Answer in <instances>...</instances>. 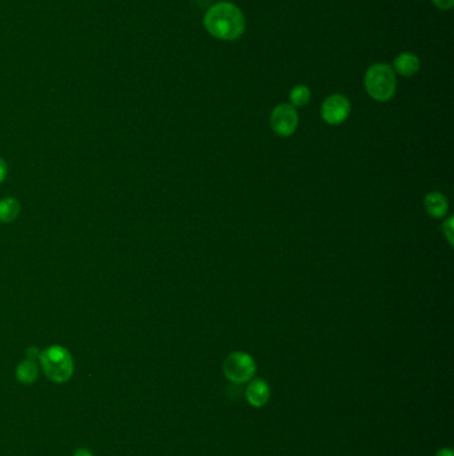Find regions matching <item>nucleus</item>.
Masks as SVG:
<instances>
[{
	"label": "nucleus",
	"mask_w": 454,
	"mask_h": 456,
	"mask_svg": "<svg viewBox=\"0 0 454 456\" xmlns=\"http://www.w3.org/2000/svg\"><path fill=\"white\" fill-rule=\"evenodd\" d=\"M20 212L19 202L12 197H6L0 202V222L10 223L14 222Z\"/></svg>",
	"instance_id": "obj_11"
},
{
	"label": "nucleus",
	"mask_w": 454,
	"mask_h": 456,
	"mask_svg": "<svg viewBox=\"0 0 454 456\" xmlns=\"http://www.w3.org/2000/svg\"><path fill=\"white\" fill-rule=\"evenodd\" d=\"M396 86V75L390 65L377 63L367 71L365 88L374 100L387 101L393 98Z\"/></svg>",
	"instance_id": "obj_3"
},
{
	"label": "nucleus",
	"mask_w": 454,
	"mask_h": 456,
	"mask_svg": "<svg viewBox=\"0 0 454 456\" xmlns=\"http://www.w3.org/2000/svg\"><path fill=\"white\" fill-rule=\"evenodd\" d=\"M245 398L252 407H264L271 398V390L268 383L262 379L252 380L245 390Z\"/></svg>",
	"instance_id": "obj_7"
},
{
	"label": "nucleus",
	"mask_w": 454,
	"mask_h": 456,
	"mask_svg": "<svg viewBox=\"0 0 454 456\" xmlns=\"http://www.w3.org/2000/svg\"><path fill=\"white\" fill-rule=\"evenodd\" d=\"M223 371L229 382L242 384L249 382L256 373V363L246 352H233L228 355L223 364Z\"/></svg>",
	"instance_id": "obj_4"
},
{
	"label": "nucleus",
	"mask_w": 454,
	"mask_h": 456,
	"mask_svg": "<svg viewBox=\"0 0 454 456\" xmlns=\"http://www.w3.org/2000/svg\"><path fill=\"white\" fill-rule=\"evenodd\" d=\"M7 172H8V167H7L6 162L0 158V183L4 181V179H6Z\"/></svg>",
	"instance_id": "obj_15"
},
{
	"label": "nucleus",
	"mask_w": 454,
	"mask_h": 456,
	"mask_svg": "<svg viewBox=\"0 0 454 456\" xmlns=\"http://www.w3.org/2000/svg\"><path fill=\"white\" fill-rule=\"evenodd\" d=\"M39 376V368L35 360H23L17 368V380L23 384H33Z\"/></svg>",
	"instance_id": "obj_10"
},
{
	"label": "nucleus",
	"mask_w": 454,
	"mask_h": 456,
	"mask_svg": "<svg viewBox=\"0 0 454 456\" xmlns=\"http://www.w3.org/2000/svg\"><path fill=\"white\" fill-rule=\"evenodd\" d=\"M40 357V351L36 348V347H30L27 350V359H31V360H36Z\"/></svg>",
	"instance_id": "obj_16"
},
{
	"label": "nucleus",
	"mask_w": 454,
	"mask_h": 456,
	"mask_svg": "<svg viewBox=\"0 0 454 456\" xmlns=\"http://www.w3.org/2000/svg\"><path fill=\"white\" fill-rule=\"evenodd\" d=\"M436 456H453V451H452V448L445 447V448H441Z\"/></svg>",
	"instance_id": "obj_18"
},
{
	"label": "nucleus",
	"mask_w": 454,
	"mask_h": 456,
	"mask_svg": "<svg viewBox=\"0 0 454 456\" xmlns=\"http://www.w3.org/2000/svg\"><path fill=\"white\" fill-rule=\"evenodd\" d=\"M74 456H94V455H92V453H91L90 450H87V448H79V450H76V451H75V454H74Z\"/></svg>",
	"instance_id": "obj_17"
},
{
	"label": "nucleus",
	"mask_w": 454,
	"mask_h": 456,
	"mask_svg": "<svg viewBox=\"0 0 454 456\" xmlns=\"http://www.w3.org/2000/svg\"><path fill=\"white\" fill-rule=\"evenodd\" d=\"M351 113V103L344 95L336 94L325 100L321 106V116L328 124L337 126L346 120Z\"/></svg>",
	"instance_id": "obj_6"
},
{
	"label": "nucleus",
	"mask_w": 454,
	"mask_h": 456,
	"mask_svg": "<svg viewBox=\"0 0 454 456\" xmlns=\"http://www.w3.org/2000/svg\"><path fill=\"white\" fill-rule=\"evenodd\" d=\"M394 70L403 76H413L420 71V59L413 54H401L394 62Z\"/></svg>",
	"instance_id": "obj_9"
},
{
	"label": "nucleus",
	"mask_w": 454,
	"mask_h": 456,
	"mask_svg": "<svg viewBox=\"0 0 454 456\" xmlns=\"http://www.w3.org/2000/svg\"><path fill=\"white\" fill-rule=\"evenodd\" d=\"M444 231H445V235H446L451 245H453V235H452V232H453V219L452 218L444 225Z\"/></svg>",
	"instance_id": "obj_13"
},
{
	"label": "nucleus",
	"mask_w": 454,
	"mask_h": 456,
	"mask_svg": "<svg viewBox=\"0 0 454 456\" xmlns=\"http://www.w3.org/2000/svg\"><path fill=\"white\" fill-rule=\"evenodd\" d=\"M289 99L293 107H304L310 100V91L307 86H297L291 91Z\"/></svg>",
	"instance_id": "obj_12"
},
{
	"label": "nucleus",
	"mask_w": 454,
	"mask_h": 456,
	"mask_svg": "<svg viewBox=\"0 0 454 456\" xmlns=\"http://www.w3.org/2000/svg\"><path fill=\"white\" fill-rule=\"evenodd\" d=\"M204 26L213 38L230 42L243 35L245 20L243 13L235 4L223 1L207 11Z\"/></svg>",
	"instance_id": "obj_1"
},
{
	"label": "nucleus",
	"mask_w": 454,
	"mask_h": 456,
	"mask_svg": "<svg viewBox=\"0 0 454 456\" xmlns=\"http://www.w3.org/2000/svg\"><path fill=\"white\" fill-rule=\"evenodd\" d=\"M423 207L432 218L439 219L448 212L449 203L448 199L441 193H430L423 199Z\"/></svg>",
	"instance_id": "obj_8"
},
{
	"label": "nucleus",
	"mask_w": 454,
	"mask_h": 456,
	"mask_svg": "<svg viewBox=\"0 0 454 456\" xmlns=\"http://www.w3.org/2000/svg\"><path fill=\"white\" fill-rule=\"evenodd\" d=\"M40 364L49 380L65 383L74 375L75 364L69 351L62 345H51L40 352Z\"/></svg>",
	"instance_id": "obj_2"
},
{
	"label": "nucleus",
	"mask_w": 454,
	"mask_h": 456,
	"mask_svg": "<svg viewBox=\"0 0 454 456\" xmlns=\"http://www.w3.org/2000/svg\"><path fill=\"white\" fill-rule=\"evenodd\" d=\"M433 3L437 6L439 10H451L453 7L454 0H433Z\"/></svg>",
	"instance_id": "obj_14"
},
{
	"label": "nucleus",
	"mask_w": 454,
	"mask_h": 456,
	"mask_svg": "<svg viewBox=\"0 0 454 456\" xmlns=\"http://www.w3.org/2000/svg\"><path fill=\"white\" fill-rule=\"evenodd\" d=\"M299 124V115L291 104H278L271 114V127L278 136H291Z\"/></svg>",
	"instance_id": "obj_5"
}]
</instances>
